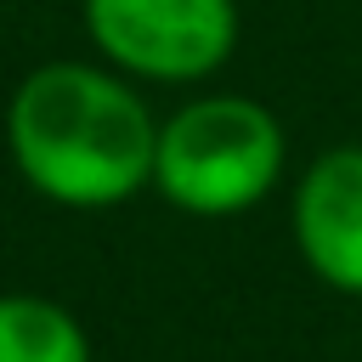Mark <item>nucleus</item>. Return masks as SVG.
<instances>
[{"label":"nucleus","mask_w":362,"mask_h":362,"mask_svg":"<svg viewBox=\"0 0 362 362\" xmlns=\"http://www.w3.org/2000/svg\"><path fill=\"white\" fill-rule=\"evenodd\" d=\"M0 136L23 187L57 209H113L153 187L158 113L102 57L28 68L6 96Z\"/></svg>","instance_id":"obj_1"},{"label":"nucleus","mask_w":362,"mask_h":362,"mask_svg":"<svg viewBox=\"0 0 362 362\" xmlns=\"http://www.w3.org/2000/svg\"><path fill=\"white\" fill-rule=\"evenodd\" d=\"M0 362H90V339L62 300L0 294Z\"/></svg>","instance_id":"obj_5"},{"label":"nucleus","mask_w":362,"mask_h":362,"mask_svg":"<svg viewBox=\"0 0 362 362\" xmlns=\"http://www.w3.org/2000/svg\"><path fill=\"white\" fill-rule=\"evenodd\" d=\"M283 119L238 90H204L158 119L153 192L198 221H226L266 204L283 181Z\"/></svg>","instance_id":"obj_2"},{"label":"nucleus","mask_w":362,"mask_h":362,"mask_svg":"<svg viewBox=\"0 0 362 362\" xmlns=\"http://www.w3.org/2000/svg\"><path fill=\"white\" fill-rule=\"evenodd\" d=\"M288 221L317 283L362 294V141H339L300 170Z\"/></svg>","instance_id":"obj_4"},{"label":"nucleus","mask_w":362,"mask_h":362,"mask_svg":"<svg viewBox=\"0 0 362 362\" xmlns=\"http://www.w3.org/2000/svg\"><path fill=\"white\" fill-rule=\"evenodd\" d=\"M90 51L136 85H204L243 34L238 0H79Z\"/></svg>","instance_id":"obj_3"}]
</instances>
